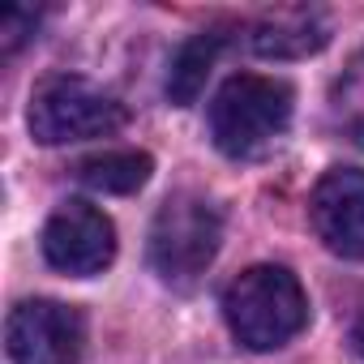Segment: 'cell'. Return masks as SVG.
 I'll return each mask as SVG.
<instances>
[{
  "label": "cell",
  "mask_w": 364,
  "mask_h": 364,
  "mask_svg": "<svg viewBox=\"0 0 364 364\" xmlns=\"http://www.w3.org/2000/svg\"><path fill=\"white\" fill-rule=\"evenodd\" d=\"M223 317L240 347L274 351L309 326V296L287 266H249L228 283Z\"/></svg>",
  "instance_id": "cell-1"
},
{
  "label": "cell",
  "mask_w": 364,
  "mask_h": 364,
  "mask_svg": "<svg viewBox=\"0 0 364 364\" xmlns=\"http://www.w3.org/2000/svg\"><path fill=\"white\" fill-rule=\"evenodd\" d=\"M291 86L266 73H236L210 103V137L228 159L266 154L291 124Z\"/></svg>",
  "instance_id": "cell-2"
},
{
  "label": "cell",
  "mask_w": 364,
  "mask_h": 364,
  "mask_svg": "<svg viewBox=\"0 0 364 364\" xmlns=\"http://www.w3.org/2000/svg\"><path fill=\"white\" fill-rule=\"evenodd\" d=\"M223 215L202 193H171L150 223V266L171 287H193L219 257Z\"/></svg>",
  "instance_id": "cell-3"
},
{
  "label": "cell",
  "mask_w": 364,
  "mask_h": 364,
  "mask_svg": "<svg viewBox=\"0 0 364 364\" xmlns=\"http://www.w3.org/2000/svg\"><path fill=\"white\" fill-rule=\"evenodd\" d=\"M31 133L43 146H69V141H90V137H112L116 129H124L129 112L124 103L95 86L90 77L77 73H56L43 77L31 95Z\"/></svg>",
  "instance_id": "cell-4"
},
{
  "label": "cell",
  "mask_w": 364,
  "mask_h": 364,
  "mask_svg": "<svg viewBox=\"0 0 364 364\" xmlns=\"http://www.w3.org/2000/svg\"><path fill=\"white\" fill-rule=\"evenodd\" d=\"M14 364H77L86 347V317L60 300H22L5 321Z\"/></svg>",
  "instance_id": "cell-5"
},
{
  "label": "cell",
  "mask_w": 364,
  "mask_h": 364,
  "mask_svg": "<svg viewBox=\"0 0 364 364\" xmlns=\"http://www.w3.org/2000/svg\"><path fill=\"white\" fill-rule=\"evenodd\" d=\"M43 257L73 279L103 274L116 257V228L99 206L69 198L43 223Z\"/></svg>",
  "instance_id": "cell-6"
},
{
  "label": "cell",
  "mask_w": 364,
  "mask_h": 364,
  "mask_svg": "<svg viewBox=\"0 0 364 364\" xmlns=\"http://www.w3.org/2000/svg\"><path fill=\"white\" fill-rule=\"evenodd\" d=\"M309 215L330 253L347 262H364V171L360 167H330L313 189Z\"/></svg>",
  "instance_id": "cell-7"
},
{
  "label": "cell",
  "mask_w": 364,
  "mask_h": 364,
  "mask_svg": "<svg viewBox=\"0 0 364 364\" xmlns=\"http://www.w3.org/2000/svg\"><path fill=\"white\" fill-rule=\"evenodd\" d=\"M249 43L266 60H304L330 43V18L313 5H279L253 22Z\"/></svg>",
  "instance_id": "cell-8"
},
{
  "label": "cell",
  "mask_w": 364,
  "mask_h": 364,
  "mask_svg": "<svg viewBox=\"0 0 364 364\" xmlns=\"http://www.w3.org/2000/svg\"><path fill=\"white\" fill-rule=\"evenodd\" d=\"M223 43H228L223 31H202V35H193L189 43L176 48L171 69H167V99H171L176 107L198 103V95L206 90V77H210V69H215Z\"/></svg>",
  "instance_id": "cell-9"
},
{
  "label": "cell",
  "mask_w": 364,
  "mask_h": 364,
  "mask_svg": "<svg viewBox=\"0 0 364 364\" xmlns=\"http://www.w3.org/2000/svg\"><path fill=\"white\" fill-rule=\"evenodd\" d=\"M154 171V159L146 150H99L77 163V180L95 193H137Z\"/></svg>",
  "instance_id": "cell-10"
},
{
  "label": "cell",
  "mask_w": 364,
  "mask_h": 364,
  "mask_svg": "<svg viewBox=\"0 0 364 364\" xmlns=\"http://www.w3.org/2000/svg\"><path fill=\"white\" fill-rule=\"evenodd\" d=\"M35 31H39V14L35 9H5L0 14V52L14 56Z\"/></svg>",
  "instance_id": "cell-11"
},
{
  "label": "cell",
  "mask_w": 364,
  "mask_h": 364,
  "mask_svg": "<svg viewBox=\"0 0 364 364\" xmlns=\"http://www.w3.org/2000/svg\"><path fill=\"white\" fill-rule=\"evenodd\" d=\"M351 355L355 364H364V313L355 317V330H351Z\"/></svg>",
  "instance_id": "cell-12"
}]
</instances>
